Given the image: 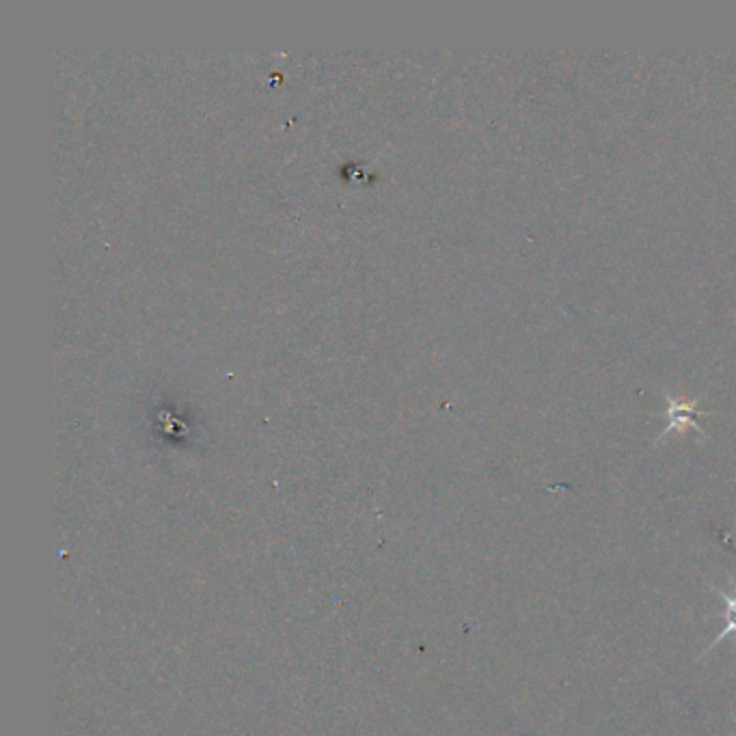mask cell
Here are the masks:
<instances>
[{"mask_svg": "<svg viewBox=\"0 0 736 736\" xmlns=\"http://www.w3.org/2000/svg\"><path fill=\"white\" fill-rule=\"evenodd\" d=\"M713 592L722 596L723 603H725V626H723V631L713 639V643L706 648V652L702 654V659H706L708 654H711L713 650L717 648V643H722L723 639H728L732 635L736 637V583H732V590H730V592H725V590L717 588V585H713Z\"/></svg>", "mask_w": 736, "mask_h": 736, "instance_id": "obj_1", "label": "cell"}, {"mask_svg": "<svg viewBox=\"0 0 736 736\" xmlns=\"http://www.w3.org/2000/svg\"><path fill=\"white\" fill-rule=\"evenodd\" d=\"M669 417H671V421H669V426H668V432H669L671 428H685V426H689V423H693V426H696V428L702 432L700 423H696V412L691 411V406L671 408Z\"/></svg>", "mask_w": 736, "mask_h": 736, "instance_id": "obj_2", "label": "cell"}]
</instances>
